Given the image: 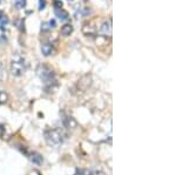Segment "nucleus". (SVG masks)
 Returning a JSON list of instances; mask_svg holds the SVG:
<instances>
[{"label":"nucleus","instance_id":"obj_5","mask_svg":"<svg viewBox=\"0 0 176 175\" xmlns=\"http://www.w3.org/2000/svg\"><path fill=\"white\" fill-rule=\"evenodd\" d=\"M100 33H101L102 35H105V37L110 35V34H112V25H110V22H108V21L102 22V25L100 26Z\"/></svg>","mask_w":176,"mask_h":175},{"label":"nucleus","instance_id":"obj_3","mask_svg":"<svg viewBox=\"0 0 176 175\" xmlns=\"http://www.w3.org/2000/svg\"><path fill=\"white\" fill-rule=\"evenodd\" d=\"M27 69V62L26 60L20 56V55H15L12 59L11 62V72L14 77H21L22 74L26 72Z\"/></svg>","mask_w":176,"mask_h":175},{"label":"nucleus","instance_id":"obj_7","mask_svg":"<svg viewBox=\"0 0 176 175\" xmlns=\"http://www.w3.org/2000/svg\"><path fill=\"white\" fill-rule=\"evenodd\" d=\"M41 53L45 55V56H48L53 53V46L49 44V43H45V44L41 45Z\"/></svg>","mask_w":176,"mask_h":175},{"label":"nucleus","instance_id":"obj_21","mask_svg":"<svg viewBox=\"0 0 176 175\" xmlns=\"http://www.w3.org/2000/svg\"><path fill=\"white\" fill-rule=\"evenodd\" d=\"M83 1H87V0H83Z\"/></svg>","mask_w":176,"mask_h":175},{"label":"nucleus","instance_id":"obj_2","mask_svg":"<svg viewBox=\"0 0 176 175\" xmlns=\"http://www.w3.org/2000/svg\"><path fill=\"white\" fill-rule=\"evenodd\" d=\"M45 141L51 147H59L65 142L67 138V134L61 128H53V129H47L44 134Z\"/></svg>","mask_w":176,"mask_h":175},{"label":"nucleus","instance_id":"obj_15","mask_svg":"<svg viewBox=\"0 0 176 175\" xmlns=\"http://www.w3.org/2000/svg\"><path fill=\"white\" fill-rule=\"evenodd\" d=\"M7 22H8V19H7V17H2V21H1V25H0V27H1V30L4 31L5 30V26L7 25Z\"/></svg>","mask_w":176,"mask_h":175},{"label":"nucleus","instance_id":"obj_18","mask_svg":"<svg viewBox=\"0 0 176 175\" xmlns=\"http://www.w3.org/2000/svg\"><path fill=\"white\" fill-rule=\"evenodd\" d=\"M48 26H49V28H55V26H56V22H55L54 19L49 20V22H48Z\"/></svg>","mask_w":176,"mask_h":175},{"label":"nucleus","instance_id":"obj_1","mask_svg":"<svg viewBox=\"0 0 176 175\" xmlns=\"http://www.w3.org/2000/svg\"><path fill=\"white\" fill-rule=\"evenodd\" d=\"M38 75L41 79L46 91H52L56 86V78L53 69L47 65H40L38 67Z\"/></svg>","mask_w":176,"mask_h":175},{"label":"nucleus","instance_id":"obj_12","mask_svg":"<svg viewBox=\"0 0 176 175\" xmlns=\"http://www.w3.org/2000/svg\"><path fill=\"white\" fill-rule=\"evenodd\" d=\"M7 100H8V95H7V93L4 92V91H0V105L6 103Z\"/></svg>","mask_w":176,"mask_h":175},{"label":"nucleus","instance_id":"obj_20","mask_svg":"<svg viewBox=\"0 0 176 175\" xmlns=\"http://www.w3.org/2000/svg\"><path fill=\"white\" fill-rule=\"evenodd\" d=\"M68 1H73V0H68Z\"/></svg>","mask_w":176,"mask_h":175},{"label":"nucleus","instance_id":"obj_13","mask_svg":"<svg viewBox=\"0 0 176 175\" xmlns=\"http://www.w3.org/2000/svg\"><path fill=\"white\" fill-rule=\"evenodd\" d=\"M14 2H15V7L18 10H21L26 6V0H14Z\"/></svg>","mask_w":176,"mask_h":175},{"label":"nucleus","instance_id":"obj_14","mask_svg":"<svg viewBox=\"0 0 176 175\" xmlns=\"http://www.w3.org/2000/svg\"><path fill=\"white\" fill-rule=\"evenodd\" d=\"M53 5H54V8L55 10H59V8H62L64 4L61 0H53Z\"/></svg>","mask_w":176,"mask_h":175},{"label":"nucleus","instance_id":"obj_17","mask_svg":"<svg viewBox=\"0 0 176 175\" xmlns=\"http://www.w3.org/2000/svg\"><path fill=\"white\" fill-rule=\"evenodd\" d=\"M48 30H49V26H48V24L42 22V25H41V31H42V32H47Z\"/></svg>","mask_w":176,"mask_h":175},{"label":"nucleus","instance_id":"obj_10","mask_svg":"<svg viewBox=\"0 0 176 175\" xmlns=\"http://www.w3.org/2000/svg\"><path fill=\"white\" fill-rule=\"evenodd\" d=\"M72 32H73V26H72L71 24H65V25L61 27V31H60V33H61L62 35H65V37L71 35V33Z\"/></svg>","mask_w":176,"mask_h":175},{"label":"nucleus","instance_id":"obj_16","mask_svg":"<svg viewBox=\"0 0 176 175\" xmlns=\"http://www.w3.org/2000/svg\"><path fill=\"white\" fill-rule=\"evenodd\" d=\"M46 7V0H39V10L42 11Z\"/></svg>","mask_w":176,"mask_h":175},{"label":"nucleus","instance_id":"obj_4","mask_svg":"<svg viewBox=\"0 0 176 175\" xmlns=\"http://www.w3.org/2000/svg\"><path fill=\"white\" fill-rule=\"evenodd\" d=\"M62 122H64V126L66 128H69V129H73V128L77 127V121L74 120L72 116H68V115H65V114H64Z\"/></svg>","mask_w":176,"mask_h":175},{"label":"nucleus","instance_id":"obj_8","mask_svg":"<svg viewBox=\"0 0 176 175\" xmlns=\"http://www.w3.org/2000/svg\"><path fill=\"white\" fill-rule=\"evenodd\" d=\"M74 175H103L102 172L99 170H89V169H80Z\"/></svg>","mask_w":176,"mask_h":175},{"label":"nucleus","instance_id":"obj_22","mask_svg":"<svg viewBox=\"0 0 176 175\" xmlns=\"http://www.w3.org/2000/svg\"><path fill=\"white\" fill-rule=\"evenodd\" d=\"M0 1H1V0H0Z\"/></svg>","mask_w":176,"mask_h":175},{"label":"nucleus","instance_id":"obj_19","mask_svg":"<svg viewBox=\"0 0 176 175\" xmlns=\"http://www.w3.org/2000/svg\"><path fill=\"white\" fill-rule=\"evenodd\" d=\"M2 17H4V12H2V11H0V20L2 19Z\"/></svg>","mask_w":176,"mask_h":175},{"label":"nucleus","instance_id":"obj_6","mask_svg":"<svg viewBox=\"0 0 176 175\" xmlns=\"http://www.w3.org/2000/svg\"><path fill=\"white\" fill-rule=\"evenodd\" d=\"M27 156H28V159L33 162V164H42V156L40 155V154H38V153H27Z\"/></svg>","mask_w":176,"mask_h":175},{"label":"nucleus","instance_id":"obj_9","mask_svg":"<svg viewBox=\"0 0 176 175\" xmlns=\"http://www.w3.org/2000/svg\"><path fill=\"white\" fill-rule=\"evenodd\" d=\"M54 13L55 15L60 19V20H67L68 18H69V15H68V12H66L65 10H62V8H59V10H54Z\"/></svg>","mask_w":176,"mask_h":175},{"label":"nucleus","instance_id":"obj_11","mask_svg":"<svg viewBox=\"0 0 176 175\" xmlns=\"http://www.w3.org/2000/svg\"><path fill=\"white\" fill-rule=\"evenodd\" d=\"M6 79H7V72H6V68H5V66L2 65V62H0V81L4 82Z\"/></svg>","mask_w":176,"mask_h":175}]
</instances>
